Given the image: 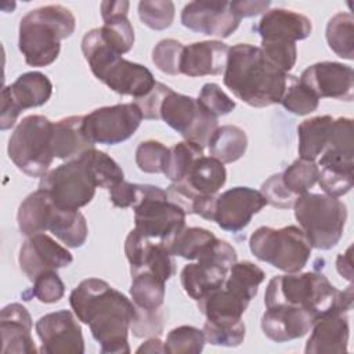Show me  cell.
I'll return each mask as SVG.
<instances>
[{
    "mask_svg": "<svg viewBox=\"0 0 354 354\" xmlns=\"http://www.w3.org/2000/svg\"><path fill=\"white\" fill-rule=\"evenodd\" d=\"M77 319L88 325L102 354H129V330L137 307L126 295L100 278L83 279L69 295Z\"/></svg>",
    "mask_w": 354,
    "mask_h": 354,
    "instance_id": "cell-1",
    "label": "cell"
},
{
    "mask_svg": "<svg viewBox=\"0 0 354 354\" xmlns=\"http://www.w3.org/2000/svg\"><path fill=\"white\" fill-rule=\"evenodd\" d=\"M293 79V75L271 64L260 47L248 43L230 47L223 82L245 104L254 108L279 104Z\"/></svg>",
    "mask_w": 354,
    "mask_h": 354,
    "instance_id": "cell-2",
    "label": "cell"
},
{
    "mask_svg": "<svg viewBox=\"0 0 354 354\" xmlns=\"http://www.w3.org/2000/svg\"><path fill=\"white\" fill-rule=\"evenodd\" d=\"M353 283L336 289L328 278L315 271L272 277L264 293L266 307L292 306L310 311L315 318L328 313H347L353 307Z\"/></svg>",
    "mask_w": 354,
    "mask_h": 354,
    "instance_id": "cell-3",
    "label": "cell"
},
{
    "mask_svg": "<svg viewBox=\"0 0 354 354\" xmlns=\"http://www.w3.org/2000/svg\"><path fill=\"white\" fill-rule=\"evenodd\" d=\"M76 28L72 11L61 4H48L30 10L19 21L18 47L30 66L53 64L61 51V40Z\"/></svg>",
    "mask_w": 354,
    "mask_h": 354,
    "instance_id": "cell-4",
    "label": "cell"
},
{
    "mask_svg": "<svg viewBox=\"0 0 354 354\" xmlns=\"http://www.w3.org/2000/svg\"><path fill=\"white\" fill-rule=\"evenodd\" d=\"M82 53L93 75L120 95L137 100L147 95L156 84L147 66L127 61L112 50L102 40L100 28L86 32L82 39Z\"/></svg>",
    "mask_w": 354,
    "mask_h": 354,
    "instance_id": "cell-5",
    "label": "cell"
},
{
    "mask_svg": "<svg viewBox=\"0 0 354 354\" xmlns=\"http://www.w3.org/2000/svg\"><path fill=\"white\" fill-rule=\"evenodd\" d=\"M293 209L311 248L329 250L339 243L347 221V207L342 201L326 194L306 192L297 196Z\"/></svg>",
    "mask_w": 354,
    "mask_h": 354,
    "instance_id": "cell-6",
    "label": "cell"
},
{
    "mask_svg": "<svg viewBox=\"0 0 354 354\" xmlns=\"http://www.w3.org/2000/svg\"><path fill=\"white\" fill-rule=\"evenodd\" d=\"M249 249L256 259L286 272L301 271L311 256V245L300 227H259L249 238Z\"/></svg>",
    "mask_w": 354,
    "mask_h": 354,
    "instance_id": "cell-7",
    "label": "cell"
},
{
    "mask_svg": "<svg viewBox=\"0 0 354 354\" xmlns=\"http://www.w3.org/2000/svg\"><path fill=\"white\" fill-rule=\"evenodd\" d=\"M53 122L43 115H29L14 129L8 140V158L25 174L43 177L54 159Z\"/></svg>",
    "mask_w": 354,
    "mask_h": 354,
    "instance_id": "cell-8",
    "label": "cell"
},
{
    "mask_svg": "<svg viewBox=\"0 0 354 354\" xmlns=\"http://www.w3.org/2000/svg\"><path fill=\"white\" fill-rule=\"evenodd\" d=\"M39 188L44 189L55 206L79 210L88 205L98 188L86 155L66 160L48 170L40 180Z\"/></svg>",
    "mask_w": 354,
    "mask_h": 354,
    "instance_id": "cell-9",
    "label": "cell"
},
{
    "mask_svg": "<svg viewBox=\"0 0 354 354\" xmlns=\"http://www.w3.org/2000/svg\"><path fill=\"white\" fill-rule=\"evenodd\" d=\"M136 230L144 236L165 242L185 227L187 213L173 203L165 189L142 184V195L133 207Z\"/></svg>",
    "mask_w": 354,
    "mask_h": 354,
    "instance_id": "cell-10",
    "label": "cell"
},
{
    "mask_svg": "<svg viewBox=\"0 0 354 354\" xmlns=\"http://www.w3.org/2000/svg\"><path fill=\"white\" fill-rule=\"evenodd\" d=\"M159 116L185 141L195 142L202 148L207 145L212 134L218 127V118L207 112L198 98L173 90L165 97Z\"/></svg>",
    "mask_w": 354,
    "mask_h": 354,
    "instance_id": "cell-11",
    "label": "cell"
},
{
    "mask_svg": "<svg viewBox=\"0 0 354 354\" xmlns=\"http://www.w3.org/2000/svg\"><path fill=\"white\" fill-rule=\"evenodd\" d=\"M142 119V113L134 102L116 104L84 115L83 130L93 144L115 145L130 138Z\"/></svg>",
    "mask_w": 354,
    "mask_h": 354,
    "instance_id": "cell-12",
    "label": "cell"
},
{
    "mask_svg": "<svg viewBox=\"0 0 354 354\" xmlns=\"http://www.w3.org/2000/svg\"><path fill=\"white\" fill-rule=\"evenodd\" d=\"M53 94L51 80L41 72H26L3 88L0 129H11L19 113L29 108L44 105Z\"/></svg>",
    "mask_w": 354,
    "mask_h": 354,
    "instance_id": "cell-13",
    "label": "cell"
},
{
    "mask_svg": "<svg viewBox=\"0 0 354 354\" xmlns=\"http://www.w3.org/2000/svg\"><path fill=\"white\" fill-rule=\"evenodd\" d=\"M69 310L48 313L36 321L35 329L41 342L40 353L83 354L84 340L77 317Z\"/></svg>",
    "mask_w": 354,
    "mask_h": 354,
    "instance_id": "cell-14",
    "label": "cell"
},
{
    "mask_svg": "<svg viewBox=\"0 0 354 354\" xmlns=\"http://www.w3.org/2000/svg\"><path fill=\"white\" fill-rule=\"evenodd\" d=\"M241 19L231 7V1H191L181 11V24L185 28L218 39L230 37Z\"/></svg>",
    "mask_w": 354,
    "mask_h": 354,
    "instance_id": "cell-15",
    "label": "cell"
},
{
    "mask_svg": "<svg viewBox=\"0 0 354 354\" xmlns=\"http://www.w3.org/2000/svg\"><path fill=\"white\" fill-rule=\"evenodd\" d=\"M266 205L260 191L250 187H234L217 194L213 221L224 231L239 232Z\"/></svg>",
    "mask_w": 354,
    "mask_h": 354,
    "instance_id": "cell-16",
    "label": "cell"
},
{
    "mask_svg": "<svg viewBox=\"0 0 354 354\" xmlns=\"http://www.w3.org/2000/svg\"><path fill=\"white\" fill-rule=\"evenodd\" d=\"M72 261V253L44 232L26 236L18 254L19 268L32 282L40 274L68 267Z\"/></svg>",
    "mask_w": 354,
    "mask_h": 354,
    "instance_id": "cell-17",
    "label": "cell"
},
{
    "mask_svg": "<svg viewBox=\"0 0 354 354\" xmlns=\"http://www.w3.org/2000/svg\"><path fill=\"white\" fill-rule=\"evenodd\" d=\"M299 82L318 98L351 101L354 97V71L342 62L313 64L301 72Z\"/></svg>",
    "mask_w": 354,
    "mask_h": 354,
    "instance_id": "cell-18",
    "label": "cell"
},
{
    "mask_svg": "<svg viewBox=\"0 0 354 354\" xmlns=\"http://www.w3.org/2000/svg\"><path fill=\"white\" fill-rule=\"evenodd\" d=\"M124 254L130 263V272L149 271L169 281L174 275V261L160 241L144 236L136 228L129 232L124 241Z\"/></svg>",
    "mask_w": 354,
    "mask_h": 354,
    "instance_id": "cell-19",
    "label": "cell"
},
{
    "mask_svg": "<svg viewBox=\"0 0 354 354\" xmlns=\"http://www.w3.org/2000/svg\"><path fill=\"white\" fill-rule=\"evenodd\" d=\"M261 317L263 333L275 343H285L307 335L315 317L303 308L292 306L266 307Z\"/></svg>",
    "mask_w": 354,
    "mask_h": 354,
    "instance_id": "cell-20",
    "label": "cell"
},
{
    "mask_svg": "<svg viewBox=\"0 0 354 354\" xmlns=\"http://www.w3.org/2000/svg\"><path fill=\"white\" fill-rule=\"evenodd\" d=\"M306 343V354H340L347 351L350 326L346 313H328L317 317Z\"/></svg>",
    "mask_w": 354,
    "mask_h": 354,
    "instance_id": "cell-21",
    "label": "cell"
},
{
    "mask_svg": "<svg viewBox=\"0 0 354 354\" xmlns=\"http://www.w3.org/2000/svg\"><path fill=\"white\" fill-rule=\"evenodd\" d=\"M230 47L220 40L196 41L184 46L180 73L189 77L221 75L225 71Z\"/></svg>",
    "mask_w": 354,
    "mask_h": 354,
    "instance_id": "cell-22",
    "label": "cell"
},
{
    "mask_svg": "<svg viewBox=\"0 0 354 354\" xmlns=\"http://www.w3.org/2000/svg\"><path fill=\"white\" fill-rule=\"evenodd\" d=\"M32 317L25 306L11 303L0 313L1 353L35 354L37 351L32 339Z\"/></svg>",
    "mask_w": 354,
    "mask_h": 354,
    "instance_id": "cell-23",
    "label": "cell"
},
{
    "mask_svg": "<svg viewBox=\"0 0 354 354\" xmlns=\"http://www.w3.org/2000/svg\"><path fill=\"white\" fill-rule=\"evenodd\" d=\"M313 24L308 17L286 8L267 10L259 24L256 32L261 40H285L296 43L311 35Z\"/></svg>",
    "mask_w": 354,
    "mask_h": 354,
    "instance_id": "cell-24",
    "label": "cell"
},
{
    "mask_svg": "<svg viewBox=\"0 0 354 354\" xmlns=\"http://www.w3.org/2000/svg\"><path fill=\"white\" fill-rule=\"evenodd\" d=\"M171 256L187 260L217 261L221 239L202 227H184L167 241L162 242Z\"/></svg>",
    "mask_w": 354,
    "mask_h": 354,
    "instance_id": "cell-25",
    "label": "cell"
},
{
    "mask_svg": "<svg viewBox=\"0 0 354 354\" xmlns=\"http://www.w3.org/2000/svg\"><path fill=\"white\" fill-rule=\"evenodd\" d=\"M318 185L324 194L339 198L354 185V156L333 149H325L317 162Z\"/></svg>",
    "mask_w": 354,
    "mask_h": 354,
    "instance_id": "cell-26",
    "label": "cell"
},
{
    "mask_svg": "<svg viewBox=\"0 0 354 354\" xmlns=\"http://www.w3.org/2000/svg\"><path fill=\"white\" fill-rule=\"evenodd\" d=\"M130 3L122 1H102L101 17L104 25L100 28L102 40L118 54H126L134 44V29L127 18Z\"/></svg>",
    "mask_w": 354,
    "mask_h": 354,
    "instance_id": "cell-27",
    "label": "cell"
},
{
    "mask_svg": "<svg viewBox=\"0 0 354 354\" xmlns=\"http://www.w3.org/2000/svg\"><path fill=\"white\" fill-rule=\"evenodd\" d=\"M83 119L84 116L82 115H73L53 124L51 148L54 158L72 160L94 148L95 144H93L84 134Z\"/></svg>",
    "mask_w": 354,
    "mask_h": 354,
    "instance_id": "cell-28",
    "label": "cell"
},
{
    "mask_svg": "<svg viewBox=\"0 0 354 354\" xmlns=\"http://www.w3.org/2000/svg\"><path fill=\"white\" fill-rule=\"evenodd\" d=\"M228 268L209 261L196 260V263H189L184 266L180 274V282L184 292L195 301L203 299L206 295L218 289L227 275Z\"/></svg>",
    "mask_w": 354,
    "mask_h": 354,
    "instance_id": "cell-29",
    "label": "cell"
},
{
    "mask_svg": "<svg viewBox=\"0 0 354 354\" xmlns=\"http://www.w3.org/2000/svg\"><path fill=\"white\" fill-rule=\"evenodd\" d=\"M199 311L212 322H236L242 319L249 300L221 285L218 289L198 300Z\"/></svg>",
    "mask_w": 354,
    "mask_h": 354,
    "instance_id": "cell-30",
    "label": "cell"
},
{
    "mask_svg": "<svg viewBox=\"0 0 354 354\" xmlns=\"http://www.w3.org/2000/svg\"><path fill=\"white\" fill-rule=\"evenodd\" d=\"M53 207L54 202L44 189L39 188L37 191L29 194L19 205L17 213V221L21 234L30 236L47 231Z\"/></svg>",
    "mask_w": 354,
    "mask_h": 354,
    "instance_id": "cell-31",
    "label": "cell"
},
{
    "mask_svg": "<svg viewBox=\"0 0 354 354\" xmlns=\"http://www.w3.org/2000/svg\"><path fill=\"white\" fill-rule=\"evenodd\" d=\"M47 230L68 248L83 246L88 234L86 217L79 210L62 209L55 206V203Z\"/></svg>",
    "mask_w": 354,
    "mask_h": 354,
    "instance_id": "cell-32",
    "label": "cell"
},
{
    "mask_svg": "<svg viewBox=\"0 0 354 354\" xmlns=\"http://www.w3.org/2000/svg\"><path fill=\"white\" fill-rule=\"evenodd\" d=\"M196 195H216L227 181L224 163L213 156H201L183 180Z\"/></svg>",
    "mask_w": 354,
    "mask_h": 354,
    "instance_id": "cell-33",
    "label": "cell"
},
{
    "mask_svg": "<svg viewBox=\"0 0 354 354\" xmlns=\"http://www.w3.org/2000/svg\"><path fill=\"white\" fill-rule=\"evenodd\" d=\"M333 118L329 115L314 116L297 126L299 156L307 160H317L326 148Z\"/></svg>",
    "mask_w": 354,
    "mask_h": 354,
    "instance_id": "cell-34",
    "label": "cell"
},
{
    "mask_svg": "<svg viewBox=\"0 0 354 354\" xmlns=\"http://www.w3.org/2000/svg\"><path fill=\"white\" fill-rule=\"evenodd\" d=\"M206 147L210 156L221 163H232L245 155L248 149V136L238 126L224 124L214 130Z\"/></svg>",
    "mask_w": 354,
    "mask_h": 354,
    "instance_id": "cell-35",
    "label": "cell"
},
{
    "mask_svg": "<svg viewBox=\"0 0 354 354\" xmlns=\"http://www.w3.org/2000/svg\"><path fill=\"white\" fill-rule=\"evenodd\" d=\"M165 281L149 271H137L131 274L130 296L137 308L159 310L165 301Z\"/></svg>",
    "mask_w": 354,
    "mask_h": 354,
    "instance_id": "cell-36",
    "label": "cell"
},
{
    "mask_svg": "<svg viewBox=\"0 0 354 354\" xmlns=\"http://www.w3.org/2000/svg\"><path fill=\"white\" fill-rule=\"evenodd\" d=\"M329 48L343 59H354V18L350 12L335 14L326 25Z\"/></svg>",
    "mask_w": 354,
    "mask_h": 354,
    "instance_id": "cell-37",
    "label": "cell"
},
{
    "mask_svg": "<svg viewBox=\"0 0 354 354\" xmlns=\"http://www.w3.org/2000/svg\"><path fill=\"white\" fill-rule=\"evenodd\" d=\"M264 271L252 261H236L228 271L224 286L246 300H252L264 281Z\"/></svg>",
    "mask_w": 354,
    "mask_h": 354,
    "instance_id": "cell-38",
    "label": "cell"
},
{
    "mask_svg": "<svg viewBox=\"0 0 354 354\" xmlns=\"http://www.w3.org/2000/svg\"><path fill=\"white\" fill-rule=\"evenodd\" d=\"M203 156V148L191 141H180L169 148L163 174L171 181H183L196 159Z\"/></svg>",
    "mask_w": 354,
    "mask_h": 354,
    "instance_id": "cell-39",
    "label": "cell"
},
{
    "mask_svg": "<svg viewBox=\"0 0 354 354\" xmlns=\"http://www.w3.org/2000/svg\"><path fill=\"white\" fill-rule=\"evenodd\" d=\"M281 176L285 187L296 196H300L308 192L317 184L318 166L314 160L299 158L289 165L281 173Z\"/></svg>",
    "mask_w": 354,
    "mask_h": 354,
    "instance_id": "cell-40",
    "label": "cell"
},
{
    "mask_svg": "<svg viewBox=\"0 0 354 354\" xmlns=\"http://www.w3.org/2000/svg\"><path fill=\"white\" fill-rule=\"evenodd\" d=\"M205 343L203 330L191 325H181L167 333L165 350L170 354H199Z\"/></svg>",
    "mask_w": 354,
    "mask_h": 354,
    "instance_id": "cell-41",
    "label": "cell"
},
{
    "mask_svg": "<svg viewBox=\"0 0 354 354\" xmlns=\"http://www.w3.org/2000/svg\"><path fill=\"white\" fill-rule=\"evenodd\" d=\"M84 155L95 177L98 188L111 189L113 185L124 180L123 170L106 152L91 148L84 152Z\"/></svg>",
    "mask_w": 354,
    "mask_h": 354,
    "instance_id": "cell-42",
    "label": "cell"
},
{
    "mask_svg": "<svg viewBox=\"0 0 354 354\" xmlns=\"http://www.w3.org/2000/svg\"><path fill=\"white\" fill-rule=\"evenodd\" d=\"M279 104L290 113L304 116L314 112L319 105V98L304 84L299 82V77L289 83Z\"/></svg>",
    "mask_w": 354,
    "mask_h": 354,
    "instance_id": "cell-43",
    "label": "cell"
},
{
    "mask_svg": "<svg viewBox=\"0 0 354 354\" xmlns=\"http://www.w3.org/2000/svg\"><path fill=\"white\" fill-rule=\"evenodd\" d=\"M202 330L207 343L224 347H238L243 342L246 333L242 319L236 322H212L206 319Z\"/></svg>",
    "mask_w": 354,
    "mask_h": 354,
    "instance_id": "cell-44",
    "label": "cell"
},
{
    "mask_svg": "<svg viewBox=\"0 0 354 354\" xmlns=\"http://www.w3.org/2000/svg\"><path fill=\"white\" fill-rule=\"evenodd\" d=\"M174 12V3L169 0H142L138 3V17L152 30L167 29L173 24Z\"/></svg>",
    "mask_w": 354,
    "mask_h": 354,
    "instance_id": "cell-45",
    "label": "cell"
},
{
    "mask_svg": "<svg viewBox=\"0 0 354 354\" xmlns=\"http://www.w3.org/2000/svg\"><path fill=\"white\" fill-rule=\"evenodd\" d=\"M169 148L155 140H147L138 144L136 149V163L144 173H163Z\"/></svg>",
    "mask_w": 354,
    "mask_h": 354,
    "instance_id": "cell-46",
    "label": "cell"
},
{
    "mask_svg": "<svg viewBox=\"0 0 354 354\" xmlns=\"http://www.w3.org/2000/svg\"><path fill=\"white\" fill-rule=\"evenodd\" d=\"M184 46L176 39H163L152 50V62L163 73L180 75V59Z\"/></svg>",
    "mask_w": 354,
    "mask_h": 354,
    "instance_id": "cell-47",
    "label": "cell"
},
{
    "mask_svg": "<svg viewBox=\"0 0 354 354\" xmlns=\"http://www.w3.org/2000/svg\"><path fill=\"white\" fill-rule=\"evenodd\" d=\"M263 54L281 71L289 73L297 59L296 43L285 40H261Z\"/></svg>",
    "mask_w": 354,
    "mask_h": 354,
    "instance_id": "cell-48",
    "label": "cell"
},
{
    "mask_svg": "<svg viewBox=\"0 0 354 354\" xmlns=\"http://www.w3.org/2000/svg\"><path fill=\"white\" fill-rule=\"evenodd\" d=\"M198 101L207 112H210L216 118L231 113L236 105L235 101L230 95H227L216 83L203 84Z\"/></svg>",
    "mask_w": 354,
    "mask_h": 354,
    "instance_id": "cell-49",
    "label": "cell"
},
{
    "mask_svg": "<svg viewBox=\"0 0 354 354\" xmlns=\"http://www.w3.org/2000/svg\"><path fill=\"white\" fill-rule=\"evenodd\" d=\"M39 301L51 304L59 301L65 295V285L55 271H46L33 281V288L29 292Z\"/></svg>",
    "mask_w": 354,
    "mask_h": 354,
    "instance_id": "cell-50",
    "label": "cell"
},
{
    "mask_svg": "<svg viewBox=\"0 0 354 354\" xmlns=\"http://www.w3.org/2000/svg\"><path fill=\"white\" fill-rule=\"evenodd\" d=\"M260 192L264 196L267 203H270L271 206L278 207V209L293 207V205L297 199V196L295 194H292L285 187L281 173H277V174H272L271 177H268L261 184Z\"/></svg>",
    "mask_w": 354,
    "mask_h": 354,
    "instance_id": "cell-51",
    "label": "cell"
},
{
    "mask_svg": "<svg viewBox=\"0 0 354 354\" xmlns=\"http://www.w3.org/2000/svg\"><path fill=\"white\" fill-rule=\"evenodd\" d=\"M130 330L136 337H149L160 335L163 330V311L137 308V317L131 322Z\"/></svg>",
    "mask_w": 354,
    "mask_h": 354,
    "instance_id": "cell-52",
    "label": "cell"
},
{
    "mask_svg": "<svg viewBox=\"0 0 354 354\" xmlns=\"http://www.w3.org/2000/svg\"><path fill=\"white\" fill-rule=\"evenodd\" d=\"M170 90L171 88L169 86L156 82L153 88L147 95L134 100V104L140 108L144 119H149V120L160 119V116H159L160 106H162L165 97L170 93Z\"/></svg>",
    "mask_w": 354,
    "mask_h": 354,
    "instance_id": "cell-53",
    "label": "cell"
},
{
    "mask_svg": "<svg viewBox=\"0 0 354 354\" xmlns=\"http://www.w3.org/2000/svg\"><path fill=\"white\" fill-rule=\"evenodd\" d=\"M142 195V184L120 181L109 189V201L113 206L126 209L134 207Z\"/></svg>",
    "mask_w": 354,
    "mask_h": 354,
    "instance_id": "cell-54",
    "label": "cell"
},
{
    "mask_svg": "<svg viewBox=\"0 0 354 354\" xmlns=\"http://www.w3.org/2000/svg\"><path fill=\"white\" fill-rule=\"evenodd\" d=\"M271 6L270 1L264 0H238V1H231V7L234 11L241 17V18H249V17H256L261 12H266L268 7Z\"/></svg>",
    "mask_w": 354,
    "mask_h": 354,
    "instance_id": "cell-55",
    "label": "cell"
},
{
    "mask_svg": "<svg viewBox=\"0 0 354 354\" xmlns=\"http://www.w3.org/2000/svg\"><path fill=\"white\" fill-rule=\"evenodd\" d=\"M353 246H348L344 253H340L336 259V270L337 272L347 279L348 282H353L354 274H353Z\"/></svg>",
    "mask_w": 354,
    "mask_h": 354,
    "instance_id": "cell-56",
    "label": "cell"
},
{
    "mask_svg": "<svg viewBox=\"0 0 354 354\" xmlns=\"http://www.w3.org/2000/svg\"><path fill=\"white\" fill-rule=\"evenodd\" d=\"M137 353H166L165 343L159 337L152 336L137 348Z\"/></svg>",
    "mask_w": 354,
    "mask_h": 354,
    "instance_id": "cell-57",
    "label": "cell"
}]
</instances>
